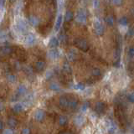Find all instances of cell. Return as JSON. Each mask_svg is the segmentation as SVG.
I'll list each match as a JSON object with an SVG mask.
<instances>
[{
	"label": "cell",
	"instance_id": "cell-1",
	"mask_svg": "<svg viewBox=\"0 0 134 134\" xmlns=\"http://www.w3.org/2000/svg\"><path fill=\"white\" fill-rule=\"evenodd\" d=\"M75 20L76 22L79 24H86V20H87V14L86 11L83 9V8H81L76 12V14H75Z\"/></svg>",
	"mask_w": 134,
	"mask_h": 134
},
{
	"label": "cell",
	"instance_id": "cell-2",
	"mask_svg": "<svg viewBox=\"0 0 134 134\" xmlns=\"http://www.w3.org/2000/svg\"><path fill=\"white\" fill-rule=\"evenodd\" d=\"M15 30H16L17 33H19L21 35H24L27 32L28 30V24H27L25 21L23 19H19L17 22V24L15 25Z\"/></svg>",
	"mask_w": 134,
	"mask_h": 134
},
{
	"label": "cell",
	"instance_id": "cell-3",
	"mask_svg": "<svg viewBox=\"0 0 134 134\" xmlns=\"http://www.w3.org/2000/svg\"><path fill=\"white\" fill-rule=\"evenodd\" d=\"M94 30H95V33L97 35H102L104 33V27H103L102 24L100 22L99 20H95L94 21Z\"/></svg>",
	"mask_w": 134,
	"mask_h": 134
},
{
	"label": "cell",
	"instance_id": "cell-4",
	"mask_svg": "<svg viewBox=\"0 0 134 134\" xmlns=\"http://www.w3.org/2000/svg\"><path fill=\"white\" fill-rule=\"evenodd\" d=\"M75 44L79 49H81V50H86L88 49V44H87L86 39H78L75 40Z\"/></svg>",
	"mask_w": 134,
	"mask_h": 134
},
{
	"label": "cell",
	"instance_id": "cell-5",
	"mask_svg": "<svg viewBox=\"0 0 134 134\" xmlns=\"http://www.w3.org/2000/svg\"><path fill=\"white\" fill-rule=\"evenodd\" d=\"M36 42V38L33 34H28L24 38V43L27 45H33Z\"/></svg>",
	"mask_w": 134,
	"mask_h": 134
},
{
	"label": "cell",
	"instance_id": "cell-6",
	"mask_svg": "<svg viewBox=\"0 0 134 134\" xmlns=\"http://www.w3.org/2000/svg\"><path fill=\"white\" fill-rule=\"evenodd\" d=\"M47 56L50 58V60H57L58 58L60 57V52L56 49H50V50L48 51Z\"/></svg>",
	"mask_w": 134,
	"mask_h": 134
},
{
	"label": "cell",
	"instance_id": "cell-7",
	"mask_svg": "<svg viewBox=\"0 0 134 134\" xmlns=\"http://www.w3.org/2000/svg\"><path fill=\"white\" fill-rule=\"evenodd\" d=\"M44 116H45V113H44V111H42V110H37V111L35 112V115H34V117H35V119L37 121H41L44 118Z\"/></svg>",
	"mask_w": 134,
	"mask_h": 134
},
{
	"label": "cell",
	"instance_id": "cell-8",
	"mask_svg": "<svg viewBox=\"0 0 134 134\" xmlns=\"http://www.w3.org/2000/svg\"><path fill=\"white\" fill-rule=\"evenodd\" d=\"M44 67H45V62L44 61V60H39V61L36 62L35 68L36 71L41 72L44 70Z\"/></svg>",
	"mask_w": 134,
	"mask_h": 134
},
{
	"label": "cell",
	"instance_id": "cell-9",
	"mask_svg": "<svg viewBox=\"0 0 134 134\" xmlns=\"http://www.w3.org/2000/svg\"><path fill=\"white\" fill-rule=\"evenodd\" d=\"M28 20H29V24L34 27L38 26L39 24V19L37 16H35V15H31V16H29Z\"/></svg>",
	"mask_w": 134,
	"mask_h": 134
},
{
	"label": "cell",
	"instance_id": "cell-10",
	"mask_svg": "<svg viewBox=\"0 0 134 134\" xmlns=\"http://www.w3.org/2000/svg\"><path fill=\"white\" fill-rule=\"evenodd\" d=\"M24 106L23 105L22 102H16L15 104L13 106V111L17 112V113H19V112H21L22 111L24 110Z\"/></svg>",
	"mask_w": 134,
	"mask_h": 134
},
{
	"label": "cell",
	"instance_id": "cell-11",
	"mask_svg": "<svg viewBox=\"0 0 134 134\" xmlns=\"http://www.w3.org/2000/svg\"><path fill=\"white\" fill-rule=\"evenodd\" d=\"M12 48L10 46H8V45H4V46L0 47V54H4V55H7V54H9L12 53Z\"/></svg>",
	"mask_w": 134,
	"mask_h": 134
},
{
	"label": "cell",
	"instance_id": "cell-12",
	"mask_svg": "<svg viewBox=\"0 0 134 134\" xmlns=\"http://www.w3.org/2000/svg\"><path fill=\"white\" fill-rule=\"evenodd\" d=\"M62 22H63V17H62V15L61 14L58 15L56 22H55V24H54V30H55V31H59V29H60V27H61Z\"/></svg>",
	"mask_w": 134,
	"mask_h": 134
},
{
	"label": "cell",
	"instance_id": "cell-13",
	"mask_svg": "<svg viewBox=\"0 0 134 134\" xmlns=\"http://www.w3.org/2000/svg\"><path fill=\"white\" fill-rule=\"evenodd\" d=\"M59 44H60L59 39L56 37H53L50 39V42H49V46H50V49H55L59 45Z\"/></svg>",
	"mask_w": 134,
	"mask_h": 134
},
{
	"label": "cell",
	"instance_id": "cell-14",
	"mask_svg": "<svg viewBox=\"0 0 134 134\" xmlns=\"http://www.w3.org/2000/svg\"><path fill=\"white\" fill-rule=\"evenodd\" d=\"M59 103H60V106H62V107H67V106H68V103H69V99L65 96H62L60 97Z\"/></svg>",
	"mask_w": 134,
	"mask_h": 134
},
{
	"label": "cell",
	"instance_id": "cell-15",
	"mask_svg": "<svg viewBox=\"0 0 134 134\" xmlns=\"http://www.w3.org/2000/svg\"><path fill=\"white\" fill-rule=\"evenodd\" d=\"M27 91V87L24 86V85H20V86H19V87H18V90H17V94L18 95H24V94L26 93Z\"/></svg>",
	"mask_w": 134,
	"mask_h": 134
},
{
	"label": "cell",
	"instance_id": "cell-16",
	"mask_svg": "<svg viewBox=\"0 0 134 134\" xmlns=\"http://www.w3.org/2000/svg\"><path fill=\"white\" fill-rule=\"evenodd\" d=\"M49 86H50V89L51 91H60V85L56 83V82H51Z\"/></svg>",
	"mask_w": 134,
	"mask_h": 134
},
{
	"label": "cell",
	"instance_id": "cell-17",
	"mask_svg": "<svg viewBox=\"0 0 134 134\" xmlns=\"http://www.w3.org/2000/svg\"><path fill=\"white\" fill-rule=\"evenodd\" d=\"M73 16H74V14L70 10H67L65 12V22H70V21H71L72 19H73Z\"/></svg>",
	"mask_w": 134,
	"mask_h": 134
},
{
	"label": "cell",
	"instance_id": "cell-18",
	"mask_svg": "<svg viewBox=\"0 0 134 134\" xmlns=\"http://www.w3.org/2000/svg\"><path fill=\"white\" fill-rule=\"evenodd\" d=\"M62 69H63V71L66 73V74H70V73L71 72V67L69 63H64Z\"/></svg>",
	"mask_w": 134,
	"mask_h": 134
},
{
	"label": "cell",
	"instance_id": "cell-19",
	"mask_svg": "<svg viewBox=\"0 0 134 134\" xmlns=\"http://www.w3.org/2000/svg\"><path fill=\"white\" fill-rule=\"evenodd\" d=\"M24 72L28 75V76H31L33 75V69L30 66H24Z\"/></svg>",
	"mask_w": 134,
	"mask_h": 134
},
{
	"label": "cell",
	"instance_id": "cell-20",
	"mask_svg": "<svg viewBox=\"0 0 134 134\" xmlns=\"http://www.w3.org/2000/svg\"><path fill=\"white\" fill-rule=\"evenodd\" d=\"M75 56H76V52L74 50H71L67 54V57L70 60H74Z\"/></svg>",
	"mask_w": 134,
	"mask_h": 134
},
{
	"label": "cell",
	"instance_id": "cell-21",
	"mask_svg": "<svg viewBox=\"0 0 134 134\" xmlns=\"http://www.w3.org/2000/svg\"><path fill=\"white\" fill-rule=\"evenodd\" d=\"M84 120H85V119H84V117H82V116H77V117L75 118L74 121H75V124L78 125V126H81V124H83Z\"/></svg>",
	"mask_w": 134,
	"mask_h": 134
},
{
	"label": "cell",
	"instance_id": "cell-22",
	"mask_svg": "<svg viewBox=\"0 0 134 134\" xmlns=\"http://www.w3.org/2000/svg\"><path fill=\"white\" fill-rule=\"evenodd\" d=\"M17 124H18V121L17 120H15L14 118H9V119L8 120V125L10 127H12V128H14V127L17 126Z\"/></svg>",
	"mask_w": 134,
	"mask_h": 134
},
{
	"label": "cell",
	"instance_id": "cell-23",
	"mask_svg": "<svg viewBox=\"0 0 134 134\" xmlns=\"http://www.w3.org/2000/svg\"><path fill=\"white\" fill-rule=\"evenodd\" d=\"M6 78H7V80L8 82H10V83H14L15 81H16V76H15L14 75L11 74V73H8L6 75Z\"/></svg>",
	"mask_w": 134,
	"mask_h": 134
},
{
	"label": "cell",
	"instance_id": "cell-24",
	"mask_svg": "<svg viewBox=\"0 0 134 134\" xmlns=\"http://www.w3.org/2000/svg\"><path fill=\"white\" fill-rule=\"evenodd\" d=\"M105 22L106 23V24L109 26H112L114 24V19L112 16H106L105 19Z\"/></svg>",
	"mask_w": 134,
	"mask_h": 134
},
{
	"label": "cell",
	"instance_id": "cell-25",
	"mask_svg": "<svg viewBox=\"0 0 134 134\" xmlns=\"http://www.w3.org/2000/svg\"><path fill=\"white\" fill-rule=\"evenodd\" d=\"M77 106V100L74 99V98H72V99H70L69 100V103H68V106H70L71 108H75V106Z\"/></svg>",
	"mask_w": 134,
	"mask_h": 134
},
{
	"label": "cell",
	"instance_id": "cell-26",
	"mask_svg": "<svg viewBox=\"0 0 134 134\" xmlns=\"http://www.w3.org/2000/svg\"><path fill=\"white\" fill-rule=\"evenodd\" d=\"M67 122V118L65 117V116H60L59 117V123L60 126H64V125H65Z\"/></svg>",
	"mask_w": 134,
	"mask_h": 134
},
{
	"label": "cell",
	"instance_id": "cell-27",
	"mask_svg": "<svg viewBox=\"0 0 134 134\" xmlns=\"http://www.w3.org/2000/svg\"><path fill=\"white\" fill-rule=\"evenodd\" d=\"M119 23H120V24H121V25L126 26L127 24V23H128V20H127V17H122V18H121V19H120Z\"/></svg>",
	"mask_w": 134,
	"mask_h": 134
},
{
	"label": "cell",
	"instance_id": "cell-28",
	"mask_svg": "<svg viewBox=\"0 0 134 134\" xmlns=\"http://www.w3.org/2000/svg\"><path fill=\"white\" fill-rule=\"evenodd\" d=\"M92 6L94 8H98L100 7V1L99 0H93L92 1Z\"/></svg>",
	"mask_w": 134,
	"mask_h": 134
},
{
	"label": "cell",
	"instance_id": "cell-29",
	"mask_svg": "<svg viewBox=\"0 0 134 134\" xmlns=\"http://www.w3.org/2000/svg\"><path fill=\"white\" fill-rule=\"evenodd\" d=\"M111 2L115 6H120L122 4L123 0H111Z\"/></svg>",
	"mask_w": 134,
	"mask_h": 134
},
{
	"label": "cell",
	"instance_id": "cell-30",
	"mask_svg": "<svg viewBox=\"0 0 134 134\" xmlns=\"http://www.w3.org/2000/svg\"><path fill=\"white\" fill-rule=\"evenodd\" d=\"M3 134H14V131L12 129L8 128V129H4L3 131Z\"/></svg>",
	"mask_w": 134,
	"mask_h": 134
},
{
	"label": "cell",
	"instance_id": "cell-31",
	"mask_svg": "<svg viewBox=\"0 0 134 134\" xmlns=\"http://www.w3.org/2000/svg\"><path fill=\"white\" fill-rule=\"evenodd\" d=\"M21 134H30V130L28 127H24L21 131Z\"/></svg>",
	"mask_w": 134,
	"mask_h": 134
},
{
	"label": "cell",
	"instance_id": "cell-32",
	"mask_svg": "<svg viewBox=\"0 0 134 134\" xmlns=\"http://www.w3.org/2000/svg\"><path fill=\"white\" fill-rule=\"evenodd\" d=\"M6 37H7V35H6V34H0V41H4L6 39Z\"/></svg>",
	"mask_w": 134,
	"mask_h": 134
},
{
	"label": "cell",
	"instance_id": "cell-33",
	"mask_svg": "<svg viewBox=\"0 0 134 134\" xmlns=\"http://www.w3.org/2000/svg\"><path fill=\"white\" fill-rule=\"evenodd\" d=\"M6 0H0V8H2L5 4Z\"/></svg>",
	"mask_w": 134,
	"mask_h": 134
},
{
	"label": "cell",
	"instance_id": "cell-34",
	"mask_svg": "<svg viewBox=\"0 0 134 134\" xmlns=\"http://www.w3.org/2000/svg\"><path fill=\"white\" fill-rule=\"evenodd\" d=\"M4 109V103L0 102V111H3Z\"/></svg>",
	"mask_w": 134,
	"mask_h": 134
},
{
	"label": "cell",
	"instance_id": "cell-35",
	"mask_svg": "<svg viewBox=\"0 0 134 134\" xmlns=\"http://www.w3.org/2000/svg\"><path fill=\"white\" fill-rule=\"evenodd\" d=\"M51 75H52V71H48V73H47V78L50 77Z\"/></svg>",
	"mask_w": 134,
	"mask_h": 134
},
{
	"label": "cell",
	"instance_id": "cell-36",
	"mask_svg": "<svg viewBox=\"0 0 134 134\" xmlns=\"http://www.w3.org/2000/svg\"><path fill=\"white\" fill-rule=\"evenodd\" d=\"M130 54H132H132H134V48H131L130 49Z\"/></svg>",
	"mask_w": 134,
	"mask_h": 134
},
{
	"label": "cell",
	"instance_id": "cell-37",
	"mask_svg": "<svg viewBox=\"0 0 134 134\" xmlns=\"http://www.w3.org/2000/svg\"><path fill=\"white\" fill-rule=\"evenodd\" d=\"M133 34H134V29H130L129 35H133Z\"/></svg>",
	"mask_w": 134,
	"mask_h": 134
},
{
	"label": "cell",
	"instance_id": "cell-38",
	"mask_svg": "<svg viewBox=\"0 0 134 134\" xmlns=\"http://www.w3.org/2000/svg\"><path fill=\"white\" fill-rule=\"evenodd\" d=\"M3 127H4V124H3V121L0 120V130L3 129Z\"/></svg>",
	"mask_w": 134,
	"mask_h": 134
},
{
	"label": "cell",
	"instance_id": "cell-39",
	"mask_svg": "<svg viewBox=\"0 0 134 134\" xmlns=\"http://www.w3.org/2000/svg\"><path fill=\"white\" fill-rule=\"evenodd\" d=\"M10 1H11V2H14V1H15V0H10Z\"/></svg>",
	"mask_w": 134,
	"mask_h": 134
},
{
	"label": "cell",
	"instance_id": "cell-40",
	"mask_svg": "<svg viewBox=\"0 0 134 134\" xmlns=\"http://www.w3.org/2000/svg\"><path fill=\"white\" fill-rule=\"evenodd\" d=\"M63 134H69V133H67V132H65V133H63Z\"/></svg>",
	"mask_w": 134,
	"mask_h": 134
}]
</instances>
